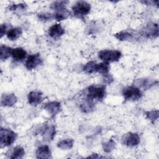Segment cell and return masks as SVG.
<instances>
[{
    "mask_svg": "<svg viewBox=\"0 0 159 159\" xmlns=\"http://www.w3.org/2000/svg\"><path fill=\"white\" fill-rule=\"evenodd\" d=\"M122 53L116 50H102L99 52L98 57L103 62L109 63L110 62L118 61L121 58Z\"/></svg>",
    "mask_w": 159,
    "mask_h": 159,
    "instance_id": "cell-4",
    "label": "cell"
},
{
    "mask_svg": "<svg viewBox=\"0 0 159 159\" xmlns=\"http://www.w3.org/2000/svg\"><path fill=\"white\" fill-rule=\"evenodd\" d=\"M12 48L5 45H1L0 47V58L2 61H5L11 56Z\"/></svg>",
    "mask_w": 159,
    "mask_h": 159,
    "instance_id": "cell-19",
    "label": "cell"
},
{
    "mask_svg": "<svg viewBox=\"0 0 159 159\" xmlns=\"http://www.w3.org/2000/svg\"><path fill=\"white\" fill-rule=\"evenodd\" d=\"M27 99L30 105L35 106L42 102L43 94L39 91H32L29 93Z\"/></svg>",
    "mask_w": 159,
    "mask_h": 159,
    "instance_id": "cell-11",
    "label": "cell"
},
{
    "mask_svg": "<svg viewBox=\"0 0 159 159\" xmlns=\"http://www.w3.org/2000/svg\"><path fill=\"white\" fill-rule=\"evenodd\" d=\"M122 96L125 101H135L142 97L141 90L135 86H130L124 88L122 91Z\"/></svg>",
    "mask_w": 159,
    "mask_h": 159,
    "instance_id": "cell-5",
    "label": "cell"
},
{
    "mask_svg": "<svg viewBox=\"0 0 159 159\" xmlns=\"http://www.w3.org/2000/svg\"><path fill=\"white\" fill-rule=\"evenodd\" d=\"M27 6L25 4L20 3L18 4H13L9 7V10L11 11H17V10H24L25 9Z\"/></svg>",
    "mask_w": 159,
    "mask_h": 159,
    "instance_id": "cell-29",
    "label": "cell"
},
{
    "mask_svg": "<svg viewBox=\"0 0 159 159\" xmlns=\"http://www.w3.org/2000/svg\"><path fill=\"white\" fill-rule=\"evenodd\" d=\"M80 109L83 112H90L94 110V104L93 101L86 98L80 104Z\"/></svg>",
    "mask_w": 159,
    "mask_h": 159,
    "instance_id": "cell-18",
    "label": "cell"
},
{
    "mask_svg": "<svg viewBox=\"0 0 159 159\" xmlns=\"http://www.w3.org/2000/svg\"><path fill=\"white\" fill-rule=\"evenodd\" d=\"M43 109L46 110L51 116L54 117L61 111V104L57 101H50L43 105Z\"/></svg>",
    "mask_w": 159,
    "mask_h": 159,
    "instance_id": "cell-9",
    "label": "cell"
},
{
    "mask_svg": "<svg viewBox=\"0 0 159 159\" xmlns=\"http://www.w3.org/2000/svg\"><path fill=\"white\" fill-rule=\"evenodd\" d=\"M74 145V140L72 139H65L57 143V147L62 150L71 149Z\"/></svg>",
    "mask_w": 159,
    "mask_h": 159,
    "instance_id": "cell-20",
    "label": "cell"
},
{
    "mask_svg": "<svg viewBox=\"0 0 159 159\" xmlns=\"http://www.w3.org/2000/svg\"><path fill=\"white\" fill-rule=\"evenodd\" d=\"M37 17L39 19L42 21H48L53 19V14L50 13H42L38 14Z\"/></svg>",
    "mask_w": 159,
    "mask_h": 159,
    "instance_id": "cell-28",
    "label": "cell"
},
{
    "mask_svg": "<svg viewBox=\"0 0 159 159\" xmlns=\"http://www.w3.org/2000/svg\"><path fill=\"white\" fill-rule=\"evenodd\" d=\"M121 142L127 147H135L140 143V137L137 133L128 132L122 135Z\"/></svg>",
    "mask_w": 159,
    "mask_h": 159,
    "instance_id": "cell-6",
    "label": "cell"
},
{
    "mask_svg": "<svg viewBox=\"0 0 159 159\" xmlns=\"http://www.w3.org/2000/svg\"><path fill=\"white\" fill-rule=\"evenodd\" d=\"M97 66L98 63L94 61H89L84 65L83 70L87 74L97 73Z\"/></svg>",
    "mask_w": 159,
    "mask_h": 159,
    "instance_id": "cell-21",
    "label": "cell"
},
{
    "mask_svg": "<svg viewBox=\"0 0 159 159\" xmlns=\"http://www.w3.org/2000/svg\"><path fill=\"white\" fill-rule=\"evenodd\" d=\"M115 145H116L115 142L111 139L107 142L102 143V148L106 153H110L114 149Z\"/></svg>",
    "mask_w": 159,
    "mask_h": 159,
    "instance_id": "cell-25",
    "label": "cell"
},
{
    "mask_svg": "<svg viewBox=\"0 0 159 159\" xmlns=\"http://www.w3.org/2000/svg\"><path fill=\"white\" fill-rule=\"evenodd\" d=\"M22 34V30L20 27H14L10 29L6 34L7 38L11 41L17 40Z\"/></svg>",
    "mask_w": 159,
    "mask_h": 159,
    "instance_id": "cell-16",
    "label": "cell"
},
{
    "mask_svg": "<svg viewBox=\"0 0 159 159\" xmlns=\"http://www.w3.org/2000/svg\"><path fill=\"white\" fill-rule=\"evenodd\" d=\"M11 56L14 60L16 61H21L24 60L27 57L26 51L20 47L12 48Z\"/></svg>",
    "mask_w": 159,
    "mask_h": 159,
    "instance_id": "cell-15",
    "label": "cell"
},
{
    "mask_svg": "<svg viewBox=\"0 0 159 159\" xmlns=\"http://www.w3.org/2000/svg\"><path fill=\"white\" fill-rule=\"evenodd\" d=\"M17 101V98L16 96L12 94H4L1 96V104L3 107H11L14 106Z\"/></svg>",
    "mask_w": 159,
    "mask_h": 159,
    "instance_id": "cell-13",
    "label": "cell"
},
{
    "mask_svg": "<svg viewBox=\"0 0 159 159\" xmlns=\"http://www.w3.org/2000/svg\"><path fill=\"white\" fill-rule=\"evenodd\" d=\"M24 155L25 151L24 148L20 145H17L12 149L9 158L12 159H20L22 158Z\"/></svg>",
    "mask_w": 159,
    "mask_h": 159,
    "instance_id": "cell-17",
    "label": "cell"
},
{
    "mask_svg": "<svg viewBox=\"0 0 159 159\" xmlns=\"http://www.w3.org/2000/svg\"><path fill=\"white\" fill-rule=\"evenodd\" d=\"M17 137V134L13 130L1 127L0 130L1 147H9L11 145L16 141Z\"/></svg>",
    "mask_w": 159,
    "mask_h": 159,
    "instance_id": "cell-2",
    "label": "cell"
},
{
    "mask_svg": "<svg viewBox=\"0 0 159 159\" xmlns=\"http://www.w3.org/2000/svg\"><path fill=\"white\" fill-rule=\"evenodd\" d=\"M114 37L120 41H125L130 40L132 38V34L128 31L122 30L116 34Z\"/></svg>",
    "mask_w": 159,
    "mask_h": 159,
    "instance_id": "cell-24",
    "label": "cell"
},
{
    "mask_svg": "<svg viewBox=\"0 0 159 159\" xmlns=\"http://www.w3.org/2000/svg\"><path fill=\"white\" fill-rule=\"evenodd\" d=\"M145 116L148 120H150L152 122H154V121L157 120L158 118V110L147 111L145 112Z\"/></svg>",
    "mask_w": 159,
    "mask_h": 159,
    "instance_id": "cell-26",
    "label": "cell"
},
{
    "mask_svg": "<svg viewBox=\"0 0 159 159\" xmlns=\"http://www.w3.org/2000/svg\"><path fill=\"white\" fill-rule=\"evenodd\" d=\"M43 63V60L39 53L32 54L28 56L25 62V66L28 70H32Z\"/></svg>",
    "mask_w": 159,
    "mask_h": 159,
    "instance_id": "cell-7",
    "label": "cell"
},
{
    "mask_svg": "<svg viewBox=\"0 0 159 159\" xmlns=\"http://www.w3.org/2000/svg\"><path fill=\"white\" fill-rule=\"evenodd\" d=\"M68 3V1H55L53 2L51 6L50 7L53 10L56 11H61L66 9V5Z\"/></svg>",
    "mask_w": 159,
    "mask_h": 159,
    "instance_id": "cell-23",
    "label": "cell"
},
{
    "mask_svg": "<svg viewBox=\"0 0 159 159\" xmlns=\"http://www.w3.org/2000/svg\"><path fill=\"white\" fill-rule=\"evenodd\" d=\"M36 157L37 158H50L52 157V152L48 145H43L39 147L36 150Z\"/></svg>",
    "mask_w": 159,
    "mask_h": 159,
    "instance_id": "cell-14",
    "label": "cell"
},
{
    "mask_svg": "<svg viewBox=\"0 0 159 159\" xmlns=\"http://www.w3.org/2000/svg\"><path fill=\"white\" fill-rule=\"evenodd\" d=\"M7 29H8V25H7L6 24H2L1 25V30H0L1 37H2L5 34H7V32L9 30H9Z\"/></svg>",
    "mask_w": 159,
    "mask_h": 159,
    "instance_id": "cell-30",
    "label": "cell"
},
{
    "mask_svg": "<svg viewBox=\"0 0 159 159\" xmlns=\"http://www.w3.org/2000/svg\"><path fill=\"white\" fill-rule=\"evenodd\" d=\"M70 14V12L68 11V10L67 9H65L61 11L55 12L53 14V19L58 21H61L67 19Z\"/></svg>",
    "mask_w": 159,
    "mask_h": 159,
    "instance_id": "cell-22",
    "label": "cell"
},
{
    "mask_svg": "<svg viewBox=\"0 0 159 159\" xmlns=\"http://www.w3.org/2000/svg\"><path fill=\"white\" fill-rule=\"evenodd\" d=\"M65 33V29L60 24H55L49 27L48 30V35L54 39H57L61 37Z\"/></svg>",
    "mask_w": 159,
    "mask_h": 159,
    "instance_id": "cell-12",
    "label": "cell"
},
{
    "mask_svg": "<svg viewBox=\"0 0 159 159\" xmlns=\"http://www.w3.org/2000/svg\"><path fill=\"white\" fill-rule=\"evenodd\" d=\"M140 2L143 4H145L146 5H156L158 6V1H140Z\"/></svg>",
    "mask_w": 159,
    "mask_h": 159,
    "instance_id": "cell-31",
    "label": "cell"
},
{
    "mask_svg": "<svg viewBox=\"0 0 159 159\" xmlns=\"http://www.w3.org/2000/svg\"><path fill=\"white\" fill-rule=\"evenodd\" d=\"M143 35L147 37H157L158 36V25L157 23H148L142 30Z\"/></svg>",
    "mask_w": 159,
    "mask_h": 159,
    "instance_id": "cell-10",
    "label": "cell"
},
{
    "mask_svg": "<svg viewBox=\"0 0 159 159\" xmlns=\"http://www.w3.org/2000/svg\"><path fill=\"white\" fill-rule=\"evenodd\" d=\"M40 133L42 134L44 140L50 142L55 136V127L54 125L49 126L48 125H43L40 128Z\"/></svg>",
    "mask_w": 159,
    "mask_h": 159,
    "instance_id": "cell-8",
    "label": "cell"
},
{
    "mask_svg": "<svg viewBox=\"0 0 159 159\" xmlns=\"http://www.w3.org/2000/svg\"><path fill=\"white\" fill-rule=\"evenodd\" d=\"M135 83L137 85V87L140 86L143 88H149L150 85L153 84V83L150 82V81L147 79H139V80H137Z\"/></svg>",
    "mask_w": 159,
    "mask_h": 159,
    "instance_id": "cell-27",
    "label": "cell"
},
{
    "mask_svg": "<svg viewBox=\"0 0 159 159\" xmlns=\"http://www.w3.org/2000/svg\"><path fill=\"white\" fill-rule=\"evenodd\" d=\"M72 11L75 17L83 19L91 11V5L84 1H77L73 6Z\"/></svg>",
    "mask_w": 159,
    "mask_h": 159,
    "instance_id": "cell-3",
    "label": "cell"
},
{
    "mask_svg": "<svg viewBox=\"0 0 159 159\" xmlns=\"http://www.w3.org/2000/svg\"><path fill=\"white\" fill-rule=\"evenodd\" d=\"M106 87L101 84H92L86 88V97L93 101H101L106 96Z\"/></svg>",
    "mask_w": 159,
    "mask_h": 159,
    "instance_id": "cell-1",
    "label": "cell"
}]
</instances>
